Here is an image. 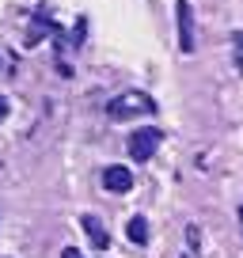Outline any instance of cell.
Here are the masks:
<instances>
[{
	"instance_id": "1",
	"label": "cell",
	"mask_w": 243,
	"mask_h": 258,
	"mask_svg": "<svg viewBox=\"0 0 243 258\" xmlns=\"http://www.w3.org/2000/svg\"><path fill=\"white\" fill-rule=\"evenodd\" d=\"M106 114H110L114 121L145 118V114H156V99H152V95H145V91H126V95L110 99V106H106Z\"/></svg>"
},
{
	"instance_id": "2",
	"label": "cell",
	"mask_w": 243,
	"mask_h": 258,
	"mask_svg": "<svg viewBox=\"0 0 243 258\" xmlns=\"http://www.w3.org/2000/svg\"><path fill=\"white\" fill-rule=\"evenodd\" d=\"M160 141H163V133L156 125H141V129H133L130 133V156L137 163H148L156 156V148H160Z\"/></svg>"
},
{
	"instance_id": "3",
	"label": "cell",
	"mask_w": 243,
	"mask_h": 258,
	"mask_svg": "<svg viewBox=\"0 0 243 258\" xmlns=\"http://www.w3.org/2000/svg\"><path fill=\"white\" fill-rule=\"evenodd\" d=\"M175 19H178V49H183V53H194V8H190L187 0H178Z\"/></svg>"
},
{
	"instance_id": "4",
	"label": "cell",
	"mask_w": 243,
	"mask_h": 258,
	"mask_svg": "<svg viewBox=\"0 0 243 258\" xmlns=\"http://www.w3.org/2000/svg\"><path fill=\"white\" fill-rule=\"evenodd\" d=\"M103 186L110 194H130L133 190V171L122 167V163H110V167L103 171Z\"/></svg>"
},
{
	"instance_id": "5",
	"label": "cell",
	"mask_w": 243,
	"mask_h": 258,
	"mask_svg": "<svg viewBox=\"0 0 243 258\" xmlns=\"http://www.w3.org/2000/svg\"><path fill=\"white\" fill-rule=\"evenodd\" d=\"M80 228H84V235L91 239V247H95V250H106V247H110V235H106L103 220H99L95 213H84V217H80Z\"/></svg>"
},
{
	"instance_id": "6",
	"label": "cell",
	"mask_w": 243,
	"mask_h": 258,
	"mask_svg": "<svg viewBox=\"0 0 243 258\" xmlns=\"http://www.w3.org/2000/svg\"><path fill=\"white\" fill-rule=\"evenodd\" d=\"M126 235H130L137 247H145V243H148V220L145 217H133L130 224H126Z\"/></svg>"
},
{
	"instance_id": "7",
	"label": "cell",
	"mask_w": 243,
	"mask_h": 258,
	"mask_svg": "<svg viewBox=\"0 0 243 258\" xmlns=\"http://www.w3.org/2000/svg\"><path fill=\"white\" fill-rule=\"evenodd\" d=\"M232 64H235V73H243V31L232 34Z\"/></svg>"
},
{
	"instance_id": "8",
	"label": "cell",
	"mask_w": 243,
	"mask_h": 258,
	"mask_svg": "<svg viewBox=\"0 0 243 258\" xmlns=\"http://www.w3.org/2000/svg\"><path fill=\"white\" fill-rule=\"evenodd\" d=\"M42 38H46V23H34V27H27V46H38Z\"/></svg>"
},
{
	"instance_id": "9",
	"label": "cell",
	"mask_w": 243,
	"mask_h": 258,
	"mask_svg": "<svg viewBox=\"0 0 243 258\" xmlns=\"http://www.w3.org/2000/svg\"><path fill=\"white\" fill-rule=\"evenodd\" d=\"M187 235H190V250H194V254H198V250H202V247H198V243H202V239H198V228H190Z\"/></svg>"
},
{
	"instance_id": "10",
	"label": "cell",
	"mask_w": 243,
	"mask_h": 258,
	"mask_svg": "<svg viewBox=\"0 0 243 258\" xmlns=\"http://www.w3.org/2000/svg\"><path fill=\"white\" fill-rule=\"evenodd\" d=\"M61 258H84V254H80L76 247H65V250H61Z\"/></svg>"
},
{
	"instance_id": "11",
	"label": "cell",
	"mask_w": 243,
	"mask_h": 258,
	"mask_svg": "<svg viewBox=\"0 0 243 258\" xmlns=\"http://www.w3.org/2000/svg\"><path fill=\"white\" fill-rule=\"evenodd\" d=\"M4 118H8V99L0 95V121H4Z\"/></svg>"
},
{
	"instance_id": "12",
	"label": "cell",
	"mask_w": 243,
	"mask_h": 258,
	"mask_svg": "<svg viewBox=\"0 0 243 258\" xmlns=\"http://www.w3.org/2000/svg\"><path fill=\"white\" fill-rule=\"evenodd\" d=\"M239 220H243V205H239Z\"/></svg>"
}]
</instances>
